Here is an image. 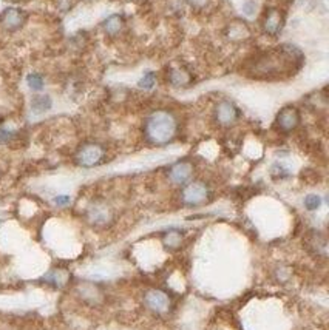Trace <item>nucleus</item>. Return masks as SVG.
Listing matches in <instances>:
<instances>
[{
    "instance_id": "11",
    "label": "nucleus",
    "mask_w": 329,
    "mask_h": 330,
    "mask_svg": "<svg viewBox=\"0 0 329 330\" xmlns=\"http://www.w3.org/2000/svg\"><path fill=\"white\" fill-rule=\"evenodd\" d=\"M169 82L175 87H184L190 82V76L184 70H173L169 74Z\"/></svg>"
},
{
    "instance_id": "9",
    "label": "nucleus",
    "mask_w": 329,
    "mask_h": 330,
    "mask_svg": "<svg viewBox=\"0 0 329 330\" xmlns=\"http://www.w3.org/2000/svg\"><path fill=\"white\" fill-rule=\"evenodd\" d=\"M190 176H192V165L189 162H180L173 165V169L170 170V179L176 184L187 182Z\"/></svg>"
},
{
    "instance_id": "2",
    "label": "nucleus",
    "mask_w": 329,
    "mask_h": 330,
    "mask_svg": "<svg viewBox=\"0 0 329 330\" xmlns=\"http://www.w3.org/2000/svg\"><path fill=\"white\" fill-rule=\"evenodd\" d=\"M102 157H104V150L96 144L84 145L76 154L78 163L82 165V167H94V165H97L102 160Z\"/></svg>"
},
{
    "instance_id": "6",
    "label": "nucleus",
    "mask_w": 329,
    "mask_h": 330,
    "mask_svg": "<svg viewBox=\"0 0 329 330\" xmlns=\"http://www.w3.org/2000/svg\"><path fill=\"white\" fill-rule=\"evenodd\" d=\"M238 118V109L235 108L234 103L227 102V100H223L219 102L218 106H216V119L219 124L223 125H231L237 121Z\"/></svg>"
},
{
    "instance_id": "13",
    "label": "nucleus",
    "mask_w": 329,
    "mask_h": 330,
    "mask_svg": "<svg viewBox=\"0 0 329 330\" xmlns=\"http://www.w3.org/2000/svg\"><path fill=\"white\" fill-rule=\"evenodd\" d=\"M27 82H28V87L34 91H40L43 88V77L40 74H36V73L30 74L27 77Z\"/></svg>"
},
{
    "instance_id": "20",
    "label": "nucleus",
    "mask_w": 329,
    "mask_h": 330,
    "mask_svg": "<svg viewBox=\"0 0 329 330\" xmlns=\"http://www.w3.org/2000/svg\"><path fill=\"white\" fill-rule=\"evenodd\" d=\"M252 7L255 8V5H254V4H246V5H244V11H246V14H252V13H254Z\"/></svg>"
},
{
    "instance_id": "10",
    "label": "nucleus",
    "mask_w": 329,
    "mask_h": 330,
    "mask_svg": "<svg viewBox=\"0 0 329 330\" xmlns=\"http://www.w3.org/2000/svg\"><path fill=\"white\" fill-rule=\"evenodd\" d=\"M122 28V17L121 16H112L104 22V30L108 36H116Z\"/></svg>"
},
{
    "instance_id": "17",
    "label": "nucleus",
    "mask_w": 329,
    "mask_h": 330,
    "mask_svg": "<svg viewBox=\"0 0 329 330\" xmlns=\"http://www.w3.org/2000/svg\"><path fill=\"white\" fill-rule=\"evenodd\" d=\"M11 131H8V130H0V144H5V142H8L10 139H11Z\"/></svg>"
},
{
    "instance_id": "4",
    "label": "nucleus",
    "mask_w": 329,
    "mask_h": 330,
    "mask_svg": "<svg viewBox=\"0 0 329 330\" xmlns=\"http://www.w3.org/2000/svg\"><path fill=\"white\" fill-rule=\"evenodd\" d=\"M207 198V188L201 182H193L187 185L183 191V201L189 205H198Z\"/></svg>"
},
{
    "instance_id": "3",
    "label": "nucleus",
    "mask_w": 329,
    "mask_h": 330,
    "mask_svg": "<svg viewBox=\"0 0 329 330\" xmlns=\"http://www.w3.org/2000/svg\"><path fill=\"white\" fill-rule=\"evenodd\" d=\"M298 124H300V115L297 112V108H294V106L283 108L277 116V125L285 133L292 131L294 128H297Z\"/></svg>"
},
{
    "instance_id": "1",
    "label": "nucleus",
    "mask_w": 329,
    "mask_h": 330,
    "mask_svg": "<svg viewBox=\"0 0 329 330\" xmlns=\"http://www.w3.org/2000/svg\"><path fill=\"white\" fill-rule=\"evenodd\" d=\"M145 136L151 144L164 145L170 142L178 130L176 119L169 112H156L145 121Z\"/></svg>"
},
{
    "instance_id": "7",
    "label": "nucleus",
    "mask_w": 329,
    "mask_h": 330,
    "mask_svg": "<svg viewBox=\"0 0 329 330\" xmlns=\"http://www.w3.org/2000/svg\"><path fill=\"white\" fill-rule=\"evenodd\" d=\"M263 28L270 36H277L282 31V28H283V16L280 14L279 10H269L266 13Z\"/></svg>"
},
{
    "instance_id": "14",
    "label": "nucleus",
    "mask_w": 329,
    "mask_h": 330,
    "mask_svg": "<svg viewBox=\"0 0 329 330\" xmlns=\"http://www.w3.org/2000/svg\"><path fill=\"white\" fill-rule=\"evenodd\" d=\"M320 205H321V198L318 195H308L305 198V207L309 211H314V210L320 208Z\"/></svg>"
},
{
    "instance_id": "15",
    "label": "nucleus",
    "mask_w": 329,
    "mask_h": 330,
    "mask_svg": "<svg viewBox=\"0 0 329 330\" xmlns=\"http://www.w3.org/2000/svg\"><path fill=\"white\" fill-rule=\"evenodd\" d=\"M155 82H156V76H155V73H147V74H144V77L139 80L138 87L145 88V90H150V88L155 87Z\"/></svg>"
},
{
    "instance_id": "16",
    "label": "nucleus",
    "mask_w": 329,
    "mask_h": 330,
    "mask_svg": "<svg viewBox=\"0 0 329 330\" xmlns=\"http://www.w3.org/2000/svg\"><path fill=\"white\" fill-rule=\"evenodd\" d=\"M178 242H181V236L176 232H170L169 236H167V239H166V244L167 245H173V244H178Z\"/></svg>"
},
{
    "instance_id": "5",
    "label": "nucleus",
    "mask_w": 329,
    "mask_h": 330,
    "mask_svg": "<svg viewBox=\"0 0 329 330\" xmlns=\"http://www.w3.org/2000/svg\"><path fill=\"white\" fill-rule=\"evenodd\" d=\"M145 304L153 310V312H166L169 309V304H170V299L169 296L161 292V290H148L145 293Z\"/></svg>"
},
{
    "instance_id": "12",
    "label": "nucleus",
    "mask_w": 329,
    "mask_h": 330,
    "mask_svg": "<svg viewBox=\"0 0 329 330\" xmlns=\"http://www.w3.org/2000/svg\"><path fill=\"white\" fill-rule=\"evenodd\" d=\"M31 108L36 113H43L51 108V99L49 96H36L31 102Z\"/></svg>"
},
{
    "instance_id": "19",
    "label": "nucleus",
    "mask_w": 329,
    "mask_h": 330,
    "mask_svg": "<svg viewBox=\"0 0 329 330\" xmlns=\"http://www.w3.org/2000/svg\"><path fill=\"white\" fill-rule=\"evenodd\" d=\"M187 2H189L192 7H203V5H206L207 0H187Z\"/></svg>"
},
{
    "instance_id": "18",
    "label": "nucleus",
    "mask_w": 329,
    "mask_h": 330,
    "mask_svg": "<svg viewBox=\"0 0 329 330\" xmlns=\"http://www.w3.org/2000/svg\"><path fill=\"white\" fill-rule=\"evenodd\" d=\"M54 202H56L58 205H67L70 202V196H58L56 199H54Z\"/></svg>"
},
{
    "instance_id": "8",
    "label": "nucleus",
    "mask_w": 329,
    "mask_h": 330,
    "mask_svg": "<svg viewBox=\"0 0 329 330\" xmlns=\"http://www.w3.org/2000/svg\"><path fill=\"white\" fill-rule=\"evenodd\" d=\"M0 22H2V25L10 30V31H16L19 30L23 22H25V14L23 11L20 10H16V8H10L7 10L2 16H0Z\"/></svg>"
}]
</instances>
